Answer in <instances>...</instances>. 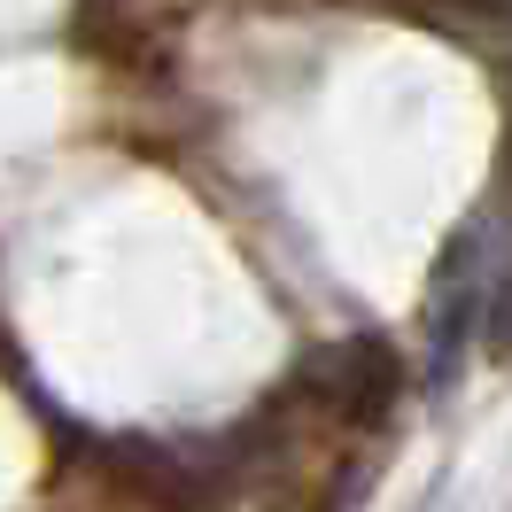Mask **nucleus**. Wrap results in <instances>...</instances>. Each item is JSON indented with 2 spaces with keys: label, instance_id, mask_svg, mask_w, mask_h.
I'll use <instances>...</instances> for the list:
<instances>
[{
  "label": "nucleus",
  "instance_id": "obj_2",
  "mask_svg": "<svg viewBox=\"0 0 512 512\" xmlns=\"http://www.w3.org/2000/svg\"><path fill=\"white\" fill-rule=\"evenodd\" d=\"M489 288H497V280H481V225H466V233L443 249L435 280H427V381H450L466 334H481Z\"/></svg>",
  "mask_w": 512,
  "mask_h": 512
},
{
  "label": "nucleus",
  "instance_id": "obj_1",
  "mask_svg": "<svg viewBox=\"0 0 512 512\" xmlns=\"http://www.w3.org/2000/svg\"><path fill=\"white\" fill-rule=\"evenodd\" d=\"M303 396L334 419H357V427H381L404 396V357L388 350L381 334H350L303 365Z\"/></svg>",
  "mask_w": 512,
  "mask_h": 512
},
{
  "label": "nucleus",
  "instance_id": "obj_3",
  "mask_svg": "<svg viewBox=\"0 0 512 512\" xmlns=\"http://www.w3.org/2000/svg\"><path fill=\"white\" fill-rule=\"evenodd\" d=\"M481 342H489V350H512V272H497V288H489V311H481Z\"/></svg>",
  "mask_w": 512,
  "mask_h": 512
}]
</instances>
